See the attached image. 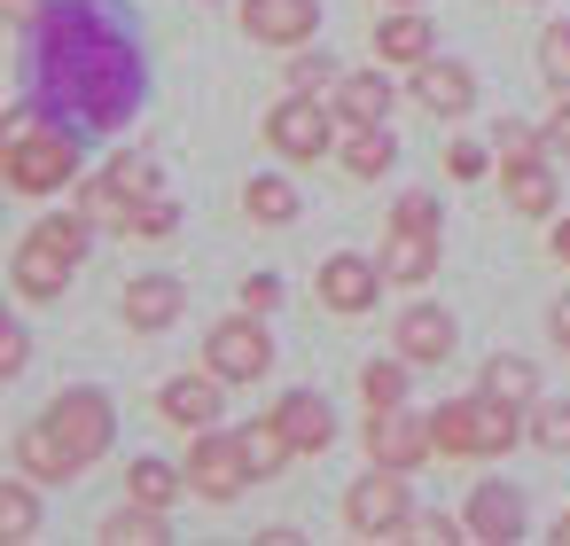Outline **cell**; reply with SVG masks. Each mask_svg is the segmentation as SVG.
Instances as JSON below:
<instances>
[{"mask_svg": "<svg viewBox=\"0 0 570 546\" xmlns=\"http://www.w3.org/2000/svg\"><path fill=\"white\" fill-rule=\"evenodd\" d=\"M297 211H305V203H297V188H289L282 172H258V180L243 188V219H250V227H289Z\"/></svg>", "mask_w": 570, "mask_h": 546, "instance_id": "cell-26", "label": "cell"}, {"mask_svg": "<svg viewBox=\"0 0 570 546\" xmlns=\"http://www.w3.org/2000/svg\"><path fill=\"white\" fill-rule=\"evenodd\" d=\"M71 274H79V258L48 250L40 235H17V250H9V289H17L24 305H48V297H63V289H71Z\"/></svg>", "mask_w": 570, "mask_h": 546, "instance_id": "cell-14", "label": "cell"}, {"mask_svg": "<svg viewBox=\"0 0 570 546\" xmlns=\"http://www.w3.org/2000/svg\"><path fill=\"white\" fill-rule=\"evenodd\" d=\"M344 523H352V538H406V523H414L406 468H383V460H367V476L344 492Z\"/></svg>", "mask_w": 570, "mask_h": 546, "instance_id": "cell-7", "label": "cell"}, {"mask_svg": "<svg viewBox=\"0 0 570 546\" xmlns=\"http://www.w3.org/2000/svg\"><path fill=\"white\" fill-rule=\"evenodd\" d=\"M406 375H414L406 351H391V359H360V406H367V414L406 406Z\"/></svg>", "mask_w": 570, "mask_h": 546, "instance_id": "cell-27", "label": "cell"}, {"mask_svg": "<svg viewBox=\"0 0 570 546\" xmlns=\"http://www.w3.org/2000/svg\"><path fill=\"white\" fill-rule=\"evenodd\" d=\"M102 538H110V546H165V538H173V523H165V507L126 499V507H110V515H102Z\"/></svg>", "mask_w": 570, "mask_h": 546, "instance_id": "cell-29", "label": "cell"}, {"mask_svg": "<svg viewBox=\"0 0 570 546\" xmlns=\"http://www.w3.org/2000/svg\"><path fill=\"white\" fill-rule=\"evenodd\" d=\"M344 172L352 180H383L391 165H399V141H391V126H344Z\"/></svg>", "mask_w": 570, "mask_h": 546, "instance_id": "cell-25", "label": "cell"}, {"mask_svg": "<svg viewBox=\"0 0 570 546\" xmlns=\"http://www.w3.org/2000/svg\"><path fill=\"white\" fill-rule=\"evenodd\" d=\"M336 102L328 95H297L289 87V102H274L266 110V149L282 157V165H313V157H328L336 149Z\"/></svg>", "mask_w": 570, "mask_h": 546, "instance_id": "cell-5", "label": "cell"}, {"mask_svg": "<svg viewBox=\"0 0 570 546\" xmlns=\"http://www.w3.org/2000/svg\"><path fill=\"white\" fill-rule=\"evenodd\" d=\"M531 445L539 453H570V398H531Z\"/></svg>", "mask_w": 570, "mask_h": 546, "instance_id": "cell-33", "label": "cell"}, {"mask_svg": "<svg viewBox=\"0 0 570 546\" xmlns=\"http://www.w3.org/2000/svg\"><path fill=\"white\" fill-rule=\"evenodd\" d=\"M219 375L204 367V375H173L165 390H157V414H165V429H180V437H196V429H219Z\"/></svg>", "mask_w": 570, "mask_h": 546, "instance_id": "cell-17", "label": "cell"}, {"mask_svg": "<svg viewBox=\"0 0 570 546\" xmlns=\"http://www.w3.org/2000/svg\"><path fill=\"white\" fill-rule=\"evenodd\" d=\"M24 367H32V328L9 320V328H0V383H17Z\"/></svg>", "mask_w": 570, "mask_h": 546, "instance_id": "cell-39", "label": "cell"}, {"mask_svg": "<svg viewBox=\"0 0 570 546\" xmlns=\"http://www.w3.org/2000/svg\"><path fill=\"white\" fill-rule=\"evenodd\" d=\"M554 538H562V546H570V507H562V515H554Z\"/></svg>", "mask_w": 570, "mask_h": 546, "instance_id": "cell-45", "label": "cell"}, {"mask_svg": "<svg viewBox=\"0 0 570 546\" xmlns=\"http://www.w3.org/2000/svg\"><path fill=\"white\" fill-rule=\"evenodd\" d=\"M383 289H391L383 258H360V250H328V258H321V274H313V297H321L336 320L375 312V297H383Z\"/></svg>", "mask_w": 570, "mask_h": 546, "instance_id": "cell-9", "label": "cell"}, {"mask_svg": "<svg viewBox=\"0 0 570 546\" xmlns=\"http://www.w3.org/2000/svg\"><path fill=\"white\" fill-rule=\"evenodd\" d=\"M250 484H258V468H250V453H243V429H196V437H188V492H196V499L227 507V499H243Z\"/></svg>", "mask_w": 570, "mask_h": 546, "instance_id": "cell-6", "label": "cell"}, {"mask_svg": "<svg viewBox=\"0 0 570 546\" xmlns=\"http://www.w3.org/2000/svg\"><path fill=\"white\" fill-rule=\"evenodd\" d=\"M547 157H570V87H562L554 110H547Z\"/></svg>", "mask_w": 570, "mask_h": 546, "instance_id": "cell-41", "label": "cell"}, {"mask_svg": "<svg viewBox=\"0 0 570 546\" xmlns=\"http://www.w3.org/2000/svg\"><path fill=\"white\" fill-rule=\"evenodd\" d=\"M79 126H63V118H24V126H9L0 133V180H9L17 196H63V188H79Z\"/></svg>", "mask_w": 570, "mask_h": 546, "instance_id": "cell-3", "label": "cell"}, {"mask_svg": "<svg viewBox=\"0 0 570 546\" xmlns=\"http://www.w3.org/2000/svg\"><path fill=\"white\" fill-rule=\"evenodd\" d=\"M539 79H547V87H554V95H562V87H570V17H562V24H547V32H539Z\"/></svg>", "mask_w": 570, "mask_h": 546, "instance_id": "cell-36", "label": "cell"}, {"mask_svg": "<svg viewBox=\"0 0 570 546\" xmlns=\"http://www.w3.org/2000/svg\"><path fill=\"white\" fill-rule=\"evenodd\" d=\"M40 9H48V0H9V17H17V24H24V32H32V24H40Z\"/></svg>", "mask_w": 570, "mask_h": 546, "instance_id": "cell-43", "label": "cell"}, {"mask_svg": "<svg viewBox=\"0 0 570 546\" xmlns=\"http://www.w3.org/2000/svg\"><path fill=\"white\" fill-rule=\"evenodd\" d=\"M492 157H500L492 141H453V149H445L438 165H445V180H453V188H476V180L492 172Z\"/></svg>", "mask_w": 570, "mask_h": 546, "instance_id": "cell-35", "label": "cell"}, {"mask_svg": "<svg viewBox=\"0 0 570 546\" xmlns=\"http://www.w3.org/2000/svg\"><path fill=\"white\" fill-rule=\"evenodd\" d=\"M453 344H461V320H453L445 305H406L399 328H391V351H406L414 367H445Z\"/></svg>", "mask_w": 570, "mask_h": 546, "instance_id": "cell-15", "label": "cell"}, {"mask_svg": "<svg viewBox=\"0 0 570 546\" xmlns=\"http://www.w3.org/2000/svg\"><path fill=\"white\" fill-rule=\"evenodd\" d=\"M500 196H508L523 219H554L562 196H554V165H547V149H539V157H508V165H500Z\"/></svg>", "mask_w": 570, "mask_h": 546, "instance_id": "cell-21", "label": "cell"}, {"mask_svg": "<svg viewBox=\"0 0 570 546\" xmlns=\"http://www.w3.org/2000/svg\"><path fill=\"white\" fill-rule=\"evenodd\" d=\"M406 102H422L430 118H469L476 110V71L469 63H453V56H430V63H414L406 71Z\"/></svg>", "mask_w": 570, "mask_h": 546, "instance_id": "cell-12", "label": "cell"}, {"mask_svg": "<svg viewBox=\"0 0 570 546\" xmlns=\"http://www.w3.org/2000/svg\"><path fill=\"white\" fill-rule=\"evenodd\" d=\"M235 297H243L250 312H274V305H282V274H250V281H243Z\"/></svg>", "mask_w": 570, "mask_h": 546, "instance_id": "cell-40", "label": "cell"}, {"mask_svg": "<svg viewBox=\"0 0 570 546\" xmlns=\"http://www.w3.org/2000/svg\"><path fill=\"white\" fill-rule=\"evenodd\" d=\"M204 367L219 383H266L274 375V336H266V312H227L212 336H204Z\"/></svg>", "mask_w": 570, "mask_h": 546, "instance_id": "cell-8", "label": "cell"}, {"mask_svg": "<svg viewBox=\"0 0 570 546\" xmlns=\"http://www.w3.org/2000/svg\"><path fill=\"white\" fill-rule=\"evenodd\" d=\"M328 102H336V118H344V126H391V102H399V87H391L383 71H344Z\"/></svg>", "mask_w": 570, "mask_h": 546, "instance_id": "cell-22", "label": "cell"}, {"mask_svg": "<svg viewBox=\"0 0 570 546\" xmlns=\"http://www.w3.org/2000/svg\"><path fill=\"white\" fill-rule=\"evenodd\" d=\"M430 56H438V24H430L422 9H391V17L375 24V63L414 71V63H430Z\"/></svg>", "mask_w": 570, "mask_h": 546, "instance_id": "cell-20", "label": "cell"}, {"mask_svg": "<svg viewBox=\"0 0 570 546\" xmlns=\"http://www.w3.org/2000/svg\"><path fill=\"white\" fill-rule=\"evenodd\" d=\"M547 336H554V351H570V289L547 305Z\"/></svg>", "mask_w": 570, "mask_h": 546, "instance_id": "cell-42", "label": "cell"}, {"mask_svg": "<svg viewBox=\"0 0 570 546\" xmlns=\"http://www.w3.org/2000/svg\"><path fill=\"white\" fill-rule=\"evenodd\" d=\"M383 274H391V289H422L430 274H438V227H414V219H391V235H383Z\"/></svg>", "mask_w": 570, "mask_h": 546, "instance_id": "cell-18", "label": "cell"}, {"mask_svg": "<svg viewBox=\"0 0 570 546\" xmlns=\"http://www.w3.org/2000/svg\"><path fill=\"white\" fill-rule=\"evenodd\" d=\"M336 79H344V71H336L321 48H289V87H297V95H336Z\"/></svg>", "mask_w": 570, "mask_h": 546, "instance_id": "cell-34", "label": "cell"}, {"mask_svg": "<svg viewBox=\"0 0 570 546\" xmlns=\"http://www.w3.org/2000/svg\"><path fill=\"white\" fill-rule=\"evenodd\" d=\"M243 453H250V468H258V484H266V476H282V468L297 460V445H289V429H282L274 414H258V421H243Z\"/></svg>", "mask_w": 570, "mask_h": 546, "instance_id": "cell-30", "label": "cell"}, {"mask_svg": "<svg viewBox=\"0 0 570 546\" xmlns=\"http://www.w3.org/2000/svg\"><path fill=\"white\" fill-rule=\"evenodd\" d=\"M492 149H500V165H508V157H539V149H547V126L500 118V126H492Z\"/></svg>", "mask_w": 570, "mask_h": 546, "instance_id": "cell-38", "label": "cell"}, {"mask_svg": "<svg viewBox=\"0 0 570 546\" xmlns=\"http://www.w3.org/2000/svg\"><path fill=\"white\" fill-rule=\"evenodd\" d=\"M126 242H165V235H180V203L157 188V196H141L134 211H126V227H118Z\"/></svg>", "mask_w": 570, "mask_h": 546, "instance_id": "cell-32", "label": "cell"}, {"mask_svg": "<svg viewBox=\"0 0 570 546\" xmlns=\"http://www.w3.org/2000/svg\"><path fill=\"white\" fill-rule=\"evenodd\" d=\"M110 445H118V406H110V390H95V383L56 390V398H48V406L9 437L17 468H24V476H40V484H71V476H79V468H95Z\"/></svg>", "mask_w": 570, "mask_h": 546, "instance_id": "cell-2", "label": "cell"}, {"mask_svg": "<svg viewBox=\"0 0 570 546\" xmlns=\"http://www.w3.org/2000/svg\"><path fill=\"white\" fill-rule=\"evenodd\" d=\"M383 9H414V0H383Z\"/></svg>", "mask_w": 570, "mask_h": 546, "instance_id": "cell-46", "label": "cell"}, {"mask_svg": "<svg viewBox=\"0 0 570 546\" xmlns=\"http://www.w3.org/2000/svg\"><path fill=\"white\" fill-rule=\"evenodd\" d=\"M24 40H32V102L48 118H63L79 133H110L141 110L149 71H141L134 32L110 9H95V0H48Z\"/></svg>", "mask_w": 570, "mask_h": 546, "instance_id": "cell-1", "label": "cell"}, {"mask_svg": "<svg viewBox=\"0 0 570 546\" xmlns=\"http://www.w3.org/2000/svg\"><path fill=\"white\" fill-rule=\"evenodd\" d=\"M469 538H492V546H508V538H523L531 530V507H523V492L515 484H500V476H476V492H469Z\"/></svg>", "mask_w": 570, "mask_h": 546, "instance_id": "cell-16", "label": "cell"}, {"mask_svg": "<svg viewBox=\"0 0 570 546\" xmlns=\"http://www.w3.org/2000/svg\"><path fill=\"white\" fill-rule=\"evenodd\" d=\"M274 421L289 429L297 453H328V445H336V406H328L321 390H289V398L274 406Z\"/></svg>", "mask_w": 570, "mask_h": 546, "instance_id": "cell-23", "label": "cell"}, {"mask_svg": "<svg viewBox=\"0 0 570 546\" xmlns=\"http://www.w3.org/2000/svg\"><path fill=\"white\" fill-rule=\"evenodd\" d=\"M243 32L258 40V48H313V32H321V0H243Z\"/></svg>", "mask_w": 570, "mask_h": 546, "instance_id": "cell-13", "label": "cell"}, {"mask_svg": "<svg viewBox=\"0 0 570 546\" xmlns=\"http://www.w3.org/2000/svg\"><path fill=\"white\" fill-rule=\"evenodd\" d=\"M406 538H422V546H453V538H469V515H445V507H414Z\"/></svg>", "mask_w": 570, "mask_h": 546, "instance_id": "cell-37", "label": "cell"}, {"mask_svg": "<svg viewBox=\"0 0 570 546\" xmlns=\"http://www.w3.org/2000/svg\"><path fill=\"white\" fill-rule=\"evenodd\" d=\"M547 250H554V258H562V266H570V219H562V227H554V235H547Z\"/></svg>", "mask_w": 570, "mask_h": 546, "instance_id": "cell-44", "label": "cell"}, {"mask_svg": "<svg viewBox=\"0 0 570 546\" xmlns=\"http://www.w3.org/2000/svg\"><path fill=\"white\" fill-rule=\"evenodd\" d=\"M476 390L500 398V406H523V414H531V398H539V367H531L523 351H492V359L476 367Z\"/></svg>", "mask_w": 570, "mask_h": 546, "instance_id": "cell-24", "label": "cell"}, {"mask_svg": "<svg viewBox=\"0 0 570 546\" xmlns=\"http://www.w3.org/2000/svg\"><path fill=\"white\" fill-rule=\"evenodd\" d=\"M32 484H40V476H24V468H17V476H0V538H32V530H40V499H32Z\"/></svg>", "mask_w": 570, "mask_h": 546, "instance_id": "cell-31", "label": "cell"}, {"mask_svg": "<svg viewBox=\"0 0 570 546\" xmlns=\"http://www.w3.org/2000/svg\"><path fill=\"white\" fill-rule=\"evenodd\" d=\"M118 312H126V328H134V336H165V328L188 312V289H180L173 274H141V281H126Z\"/></svg>", "mask_w": 570, "mask_h": 546, "instance_id": "cell-19", "label": "cell"}, {"mask_svg": "<svg viewBox=\"0 0 570 546\" xmlns=\"http://www.w3.org/2000/svg\"><path fill=\"white\" fill-rule=\"evenodd\" d=\"M430 429H438V460H500V453H515V445L531 437L523 406H500V398H484V390L438 398V406H430Z\"/></svg>", "mask_w": 570, "mask_h": 546, "instance_id": "cell-4", "label": "cell"}, {"mask_svg": "<svg viewBox=\"0 0 570 546\" xmlns=\"http://www.w3.org/2000/svg\"><path fill=\"white\" fill-rule=\"evenodd\" d=\"M188 492V468H173V460H157V453H141L134 468H126V499H141V507H173Z\"/></svg>", "mask_w": 570, "mask_h": 546, "instance_id": "cell-28", "label": "cell"}, {"mask_svg": "<svg viewBox=\"0 0 570 546\" xmlns=\"http://www.w3.org/2000/svg\"><path fill=\"white\" fill-rule=\"evenodd\" d=\"M141 196H157V165H149V157H110L95 180H79V203H87L102 227H126V211H134Z\"/></svg>", "mask_w": 570, "mask_h": 546, "instance_id": "cell-11", "label": "cell"}, {"mask_svg": "<svg viewBox=\"0 0 570 546\" xmlns=\"http://www.w3.org/2000/svg\"><path fill=\"white\" fill-rule=\"evenodd\" d=\"M367 460H383V468H422V460H438V429H430V414H414V406H383V414H367Z\"/></svg>", "mask_w": 570, "mask_h": 546, "instance_id": "cell-10", "label": "cell"}]
</instances>
